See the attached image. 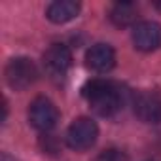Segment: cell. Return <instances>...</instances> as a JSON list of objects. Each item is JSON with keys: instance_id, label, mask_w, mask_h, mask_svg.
Returning <instances> with one entry per match:
<instances>
[{"instance_id": "6", "label": "cell", "mask_w": 161, "mask_h": 161, "mask_svg": "<svg viewBox=\"0 0 161 161\" xmlns=\"http://www.w3.org/2000/svg\"><path fill=\"white\" fill-rule=\"evenodd\" d=\"M72 66V51L64 44H53L44 53V68L51 78H64Z\"/></svg>"}, {"instance_id": "4", "label": "cell", "mask_w": 161, "mask_h": 161, "mask_svg": "<svg viewBox=\"0 0 161 161\" xmlns=\"http://www.w3.org/2000/svg\"><path fill=\"white\" fill-rule=\"evenodd\" d=\"M29 121H31V125L36 131L47 133V131H51L57 125V121H59V110H57V106L49 99L36 97L31 103V106H29Z\"/></svg>"}, {"instance_id": "13", "label": "cell", "mask_w": 161, "mask_h": 161, "mask_svg": "<svg viewBox=\"0 0 161 161\" xmlns=\"http://www.w3.org/2000/svg\"><path fill=\"white\" fill-rule=\"evenodd\" d=\"M155 8H159V10H161V2H157V4H155Z\"/></svg>"}, {"instance_id": "2", "label": "cell", "mask_w": 161, "mask_h": 161, "mask_svg": "<svg viewBox=\"0 0 161 161\" xmlns=\"http://www.w3.org/2000/svg\"><path fill=\"white\" fill-rule=\"evenodd\" d=\"M6 82L12 89L15 91H23L27 87H31L36 78H38V68L36 64L29 59V57H14L8 64H6Z\"/></svg>"}, {"instance_id": "12", "label": "cell", "mask_w": 161, "mask_h": 161, "mask_svg": "<svg viewBox=\"0 0 161 161\" xmlns=\"http://www.w3.org/2000/svg\"><path fill=\"white\" fill-rule=\"evenodd\" d=\"M2 161H14V159H12L8 153H2Z\"/></svg>"}, {"instance_id": "9", "label": "cell", "mask_w": 161, "mask_h": 161, "mask_svg": "<svg viewBox=\"0 0 161 161\" xmlns=\"http://www.w3.org/2000/svg\"><path fill=\"white\" fill-rule=\"evenodd\" d=\"M78 14H80V4L74 0H57V2H51L46 10L47 19L57 25L72 21L74 17H78Z\"/></svg>"}, {"instance_id": "5", "label": "cell", "mask_w": 161, "mask_h": 161, "mask_svg": "<svg viewBox=\"0 0 161 161\" xmlns=\"http://www.w3.org/2000/svg\"><path fill=\"white\" fill-rule=\"evenodd\" d=\"M135 114L144 123H161V91L144 89L133 101Z\"/></svg>"}, {"instance_id": "3", "label": "cell", "mask_w": 161, "mask_h": 161, "mask_svg": "<svg viewBox=\"0 0 161 161\" xmlns=\"http://www.w3.org/2000/svg\"><path fill=\"white\" fill-rule=\"evenodd\" d=\"M99 136V127L91 118H78L66 131V144L76 152L89 150Z\"/></svg>"}, {"instance_id": "1", "label": "cell", "mask_w": 161, "mask_h": 161, "mask_svg": "<svg viewBox=\"0 0 161 161\" xmlns=\"http://www.w3.org/2000/svg\"><path fill=\"white\" fill-rule=\"evenodd\" d=\"M82 91H84L86 101L93 108V112L103 118L114 116L123 104V93H121L119 86L110 82V80L95 78L84 86Z\"/></svg>"}, {"instance_id": "10", "label": "cell", "mask_w": 161, "mask_h": 161, "mask_svg": "<svg viewBox=\"0 0 161 161\" xmlns=\"http://www.w3.org/2000/svg\"><path fill=\"white\" fill-rule=\"evenodd\" d=\"M138 19V8L133 2H118L110 10V21L116 27H129L135 25Z\"/></svg>"}, {"instance_id": "11", "label": "cell", "mask_w": 161, "mask_h": 161, "mask_svg": "<svg viewBox=\"0 0 161 161\" xmlns=\"http://www.w3.org/2000/svg\"><path fill=\"white\" fill-rule=\"evenodd\" d=\"M95 161H127V155L118 148H108L97 155Z\"/></svg>"}, {"instance_id": "8", "label": "cell", "mask_w": 161, "mask_h": 161, "mask_svg": "<svg viewBox=\"0 0 161 161\" xmlns=\"http://www.w3.org/2000/svg\"><path fill=\"white\" fill-rule=\"evenodd\" d=\"M86 64H87V68H91L93 72H99V74L112 70L116 64V53H114L112 46H108V44L91 46L86 53Z\"/></svg>"}, {"instance_id": "7", "label": "cell", "mask_w": 161, "mask_h": 161, "mask_svg": "<svg viewBox=\"0 0 161 161\" xmlns=\"http://www.w3.org/2000/svg\"><path fill=\"white\" fill-rule=\"evenodd\" d=\"M133 44L140 51H155L161 47V25L155 21H142L133 27Z\"/></svg>"}]
</instances>
